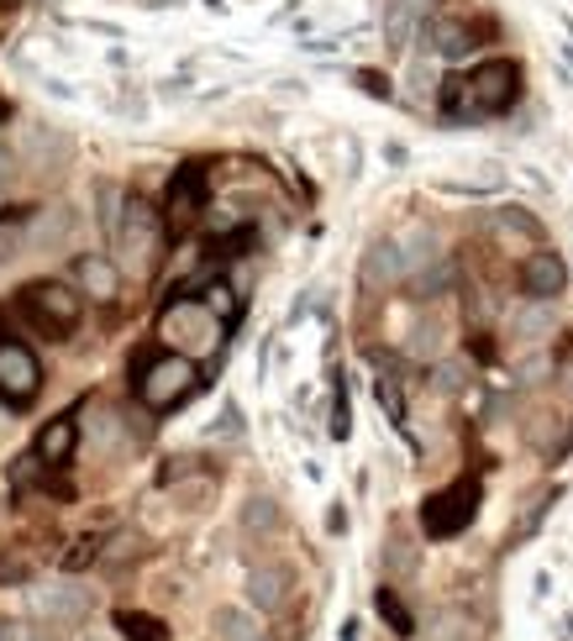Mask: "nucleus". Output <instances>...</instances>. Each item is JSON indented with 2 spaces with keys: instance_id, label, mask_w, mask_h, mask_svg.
I'll return each mask as SVG.
<instances>
[{
  "instance_id": "obj_11",
  "label": "nucleus",
  "mask_w": 573,
  "mask_h": 641,
  "mask_svg": "<svg viewBox=\"0 0 573 641\" xmlns=\"http://www.w3.org/2000/svg\"><path fill=\"white\" fill-rule=\"evenodd\" d=\"M74 237V211L69 206H53V211H32L22 226V247L26 253H58Z\"/></svg>"
},
{
  "instance_id": "obj_37",
  "label": "nucleus",
  "mask_w": 573,
  "mask_h": 641,
  "mask_svg": "<svg viewBox=\"0 0 573 641\" xmlns=\"http://www.w3.org/2000/svg\"><path fill=\"white\" fill-rule=\"evenodd\" d=\"M0 174H11V153H0Z\"/></svg>"
},
{
  "instance_id": "obj_25",
  "label": "nucleus",
  "mask_w": 573,
  "mask_h": 641,
  "mask_svg": "<svg viewBox=\"0 0 573 641\" xmlns=\"http://www.w3.org/2000/svg\"><path fill=\"white\" fill-rule=\"evenodd\" d=\"M379 405L389 410L395 427H406V395H400V384L389 379V374H379Z\"/></svg>"
},
{
  "instance_id": "obj_5",
  "label": "nucleus",
  "mask_w": 573,
  "mask_h": 641,
  "mask_svg": "<svg viewBox=\"0 0 573 641\" xmlns=\"http://www.w3.org/2000/svg\"><path fill=\"white\" fill-rule=\"evenodd\" d=\"M190 389H195V363L185 353L153 357V363H143V374H137V400L147 410H174Z\"/></svg>"
},
{
  "instance_id": "obj_36",
  "label": "nucleus",
  "mask_w": 573,
  "mask_h": 641,
  "mask_svg": "<svg viewBox=\"0 0 573 641\" xmlns=\"http://www.w3.org/2000/svg\"><path fill=\"white\" fill-rule=\"evenodd\" d=\"M327 526H332V531H348V510H342V505H337L332 516H327Z\"/></svg>"
},
{
  "instance_id": "obj_32",
  "label": "nucleus",
  "mask_w": 573,
  "mask_h": 641,
  "mask_svg": "<svg viewBox=\"0 0 573 641\" xmlns=\"http://www.w3.org/2000/svg\"><path fill=\"white\" fill-rule=\"evenodd\" d=\"M353 79H359V85H363V90H368L374 100H389V96H395V90H389V79H384V74H374V69H359Z\"/></svg>"
},
{
  "instance_id": "obj_23",
  "label": "nucleus",
  "mask_w": 573,
  "mask_h": 641,
  "mask_svg": "<svg viewBox=\"0 0 573 641\" xmlns=\"http://www.w3.org/2000/svg\"><path fill=\"white\" fill-rule=\"evenodd\" d=\"M431 641H478V626L469 616H458V610H448V616L431 620Z\"/></svg>"
},
{
  "instance_id": "obj_29",
  "label": "nucleus",
  "mask_w": 573,
  "mask_h": 641,
  "mask_svg": "<svg viewBox=\"0 0 573 641\" xmlns=\"http://www.w3.org/2000/svg\"><path fill=\"white\" fill-rule=\"evenodd\" d=\"M26 578H32V563L16 552H0V584H26Z\"/></svg>"
},
{
  "instance_id": "obj_39",
  "label": "nucleus",
  "mask_w": 573,
  "mask_h": 641,
  "mask_svg": "<svg viewBox=\"0 0 573 641\" xmlns=\"http://www.w3.org/2000/svg\"><path fill=\"white\" fill-rule=\"evenodd\" d=\"M11 5H22V0H0V11H11Z\"/></svg>"
},
{
  "instance_id": "obj_7",
  "label": "nucleus",
  "mask_w": 573,
  "mask_h": 641,
  "mask_svg": "<svg viewBox=\"0 0 573 641\" xmlns=\"http://www.w3.org/2000/svg\"><path fill=\"white\" fill-rule=\"evenodd\" d=\"M216 310L211 306H190V300H179L174 310H164V336L168 342H179L185 347V357L190 353H206L216 342Z\"/></svg>"
},
{
  "instance_id": "obj_28",
  "label": "nucleus",
  "mask_w": 573,
  "mask_h": 641,
  "mask_svg": "<svg viewBox=\"0 0 573 641\" xmlns=\"http://www.w3.org/2000/svg\"><path fill=\"white\" fill-rule=\"evenodd\" d=\"M463 379H469V368H463V363H437V368H431V384H437V389H448V395L463 389Z\"/></svg>"
},
{
  "instance_id": "obj_33",
  "label": "nucleus",
  "mask_w": 573,
  "mask_h": 641,
  "mask_svg": "<svg viewBox=\"0 0 573 641\" xmlns=\"http://www.w3.org/2000/svg\"><path fill=\"white\" fill-rule=\"evenodd\" d=\"M389 568H395V573L416 568V552H410V542H389Z\"/></svg>"
},
{
  "instance_id": "obj_20",
  "label": "nucleus",
  "mask_w": 573,
  "mask_h": 641,
  "mask_svg": "<svg viewBox=\"0 0 573 641\" xmlns=\"http://www.w3.org/2000/svg\"><path fill=\"white\" fill-rule=\"evenodd\" d=\"M117 631H121V641H168L164 620L143 616V610H117Z\"/></svg>"
},
{
  "instance_id": "obj_18",
  "label": "nucleus",
  "mask_w": 573,
  "mask_h": 641,
  "mask_svg": "<svg viewBox=\"0 0 573 641\" xmlns=\"http://www.w3.org/2000/svg\"><path fill=\"white\" fill-rule=\"evenodd\" d=\"M431 53H442V58H469V48H474V26L453 22V16H437L427 32Z\"/></svg>"
},
{
  "instance_id": "obj_17",
  "label": "nucleus",
  "mask_w": 573,
  "mask_h": 641,
  "mask_svg": "<svg viewBox=\"0 0 573 641\" xmlns=\"http://www.w3.org/2000/svg\"><path fill=\"white\" fill-rule=\"evenodd\" d=\"M74 274H79L85 295H96V300H111L121 289V268L106 258V253H85V258L74 263Z\"/></svg>"
},
{
  "instance_id": "obj_27",
  "label": "nucleus",
  "mask_w": 573,
  "mask_h": 641,
  "mask_svg": "<svg viewBox=\"0 0 573 641\" xmlns=\"http://www.w3.org/2000/svg\"><path fill=\"white\" fill-rule=\"evenodd\" d=\"M410 353H416V357H437V353H442V327H416V332H410Z\"/></svg>"
},
{
  "instance_id": "obj_14",
  "label": "nucleus",
  "mask_w": 573,
  "mask_h": 641,
  "mask_svg": "<svg viewBox=\"0 0 573 641\" xmlns=\"http://www.w3.org/2000/svg\"><path fill=\"white\" fill-rule=\"evenodd\" d=\"M552 332H558V310H552V300H526V306H516V316H510V336L526 342V347L548 342Z\"/></svg>"
},
{
  "instance_id": "obj_12",
  "label": "nucleus",
  "mask_w": 573,
  "mask_h": 641,
  "mask_svg": "<svg viewBox=\"0 0 573 641\" xmlns=\"http://www.w3.org/2000/svg\"><path fill=\"white\" fill-rule=\"evenodd\" d=\"M32 610L37 616L58 620V626H74V620L90 616V594L74 589V584H53V589H32Z\"/></svg>"
},
{
  "instance_id": "obj_40",
  "label": "nucleus",
  "mask_w": 573,
  "mask_h": 641,
  "mask_svg": "<svg viewBox=\"0 0 573 641\" xmlns=\"http://www.w3.org/2000/svg\"><path fill=\"white\" fill-rule=\"evenodd\" d=\"M85 641H100V637H85Z\"/></svg>"
},
{
  "instance_id": "obj_22",
  "label": "nucleus",
  "mask_w": 573,
  "mask_h": 641,
  "mask_svg": "<svg viewBox=\"0 0 573 641\" xmlns=\"http://www.w3.org/2000/svg\"><path fill=\"white\" fill-rule=\"evenodd\" d=\"M374 610L389 620V631H395V637H416V620H410V610L400 605V594H395V589H379V594H374Z\"/></svg>"
},
{
  "instance_id": "obj_31",
  "label": "nucleus",
  "mask_w": 573,
  "mask_h": 641,
  "mask_svg": "<svg viewBox=\"0 0 573 641\" xmlns=\"http://www.w3.org/2000/svg\"><path fill=\"white\" fill-rule=\"evenodd\" d=\"M206 295H211V300H206V306H211L216 316H227V321H232V316H238V300H232V285H211V289H206Z\"/></svg>"
},
{
  "instance_id": "obj_13",
  "label": "nucleus",
  "mask_w": 573,
  "mask_h": 641,
  "mask_svg": "<svg viewBox=\"0 0 573 641\" xmlns=\"http://www.w3.org/2000/svg\"><path fill=\"white\" fill-rule=\"evenodd\" d=\"M427 5H431V0H384V48L406 53L410 48V32L427 22Z\"/></svg>"
},
{
  "instance_id": "obj_38",
  "label": "nucleus",
  "mask_w": 573,
  "mask_h": 641,
  "mask_svg": "<svg viewBox=\"0 0 573 641\" xmlns=\"http://www.w3.org/2000/svg\"><path fill=\"white\" fill-rule=\"evenodd\" d=\"M5 117H11V106H5V96H0V126H5Z\"/></svg>"
},
{
  "instance_id": "obj_19",
  "label": "nucleus",
  "mask_w": 573,
  "mask_h": 641,
  "mask_svg": "<svg viewBox=\"0 0 573 641\" xmlns=\"http://www.w3.org/2000/svg\"><path fill=\"white\" fill-rule=\"evenodd\" d=\"M247 599L258 605V610H279L289 599V573L285 568H258L247 578Z\"/></svg>"
},
{
  "instance_id": "obj_42",
  "label": "nucleus",
  "mask_w": 573,
  "mask_h": 641,
  "mask_svg": "<svg viewBox=\"0 0 573 641\" xmlns=\"http://www.w3.org/2000/svg\"><path fill=\"white\" fill-rule=\"evenodd\" d=\"M211 5H216V0H211Z\"/></svg>"
},
{
  "instance_id": "obj_9",
  "label": "nucleus",
  "mask_w": 573,
  "mask_h": 641,
  "mask_svg": "<svg viewBox=\"0 0 573 641\" xmlns=\"http://www.w3.org/2000/svg\"><path fill=\"white\" fill-rule=\"evenodd\" d=\"M74 158V143L58 132V126H48V121H32L22 137V164L37 168V174H58V168Z\"/></svg>"
},
{
  "instance_id": "obj_41",
  "label": "nucleus",
  "mask_w": 573,
  "mask_h": 641,
  "mask_svg": "<svg viewBox=\"0 0 573 641\" xmlns=\"http://www.w3.org/2000/svg\"><path fill=\"white\" fill-rule=\"evenodd\" d=\"M253 641H263V637H253Z\"/></svg>"
},
{
  "instance_id": "obj_24",
  "label": "nucleus",
  "mask_w": 573,
  "mask_h": 641,
  "mask_svg": "<svg viewBox=\"0 0 573 641\" xmlns=\"http://www.w3.org/2000/svg\"><path fill=\"white\" fill-rule=\"evenodd\" d=\"M495 226H500V232H521L526 242H537V237H542V226H537V221H531V215H526L521 206H505V211L495 215Z\"/></svg>"
},
{
  "instance_id": "obj_3",
  "label": "nucleus",
  "mask_w": 573,
  "mask_h": 641,
  "mask_svg": "<svg viewBox=\"0 0 573 641\" xmlns=\"http://www.w3.org/2000/svg\"><path fill=\"white\" fill-rule=\"evenodd\" d=\"M521 100V64L510 58H489L469 74V111L478 117H505L510 106Z\"/></svg>"
},
{
  "instance_id": "obj_10",
  "label": "nucleus",
  "mask_w": 573,
  "mask_h": 641,
  "mask_svg": "<svg viewBox=\"0 0 573 641\" xmlns=\"http://www.w3.org/2000/svg\"><path fill=\"white\" fill-rule=\"evenodd\" d=\"M521 289L526 300H558L563 289H569V263L548 253V247H537V253H526L521 263Z\"/></svg>"
},
{
  "instance_id": "obj_1",
  "label": "nucleus",
  "mask_w": 573,
  "mask_h": 641,
  "mask_svg": "<svg viewBox=\"0 0 573 641\" xmlns=\"http://www.w3.org/2000/svg\"><path fill=\"white\" fill-rule=\"evenodd\" d=\"M117 247L126 253L132 274H147V268L158 263V247H164V221H158V211L147 206L143 195H126V206H121V226H117Z\"/></svg>"
},
{
  "instance_id": "obj_35",
  "label": "nucleus",
  "mask_w": 573,
  "mask_h": 641,
  "mask_svg": "<svg viewBox=\"0 0 573 641\" xmlns=\"http://www.w3.org/2000/svg\"><path fill=\"white\" fill-rule=\"evenodd\" d=\"M5 641H53L48 631H37V626H11L5 631Z\"/></svg>"
},
{
  "instance_id": "obj_16",
  "label": "nucleus",
  "mask_w": 573,
  "mask_h": 641,
  "mask_svg": "<svg viewBox=\"0 0 573 641\" xmlns=\"http://www.w3.org/2000/svg\"><path fill=\"white\" fill-rule=\"evenodd\" d=\"M74 442H79V427H74V416H58L48 427L37 431V457L48 463V468H64L74 457Z\"/></svg>"
},
{
  "instance_id": "obj_21",
  "label": "nucleus",
  "mask_w": 573,
  "mask_h": 641,
  "mask_svg": "<svg viewBox=\"0 0 573 641\" xmlns=\"http://www.w3.org/2000/svg\"><path fill=\"white\" fill-rule=\"evenodd\" d=\"M211 631H216V641H253V637H263L258 620L247 616V610H216Z\"/></svg>"
},
{
  "instance_id": "obj_15",
  "label": "nucleus",
  "mask_w": 573,
  "mask_h": 641,
  "mask_svg": "<svg viewBox=\"0 0 573 641\" xmlns=\"http://www.w3.org/2000/svg\"><path fill=\"white\" fill-rule=\"evenodd\" d=\"M363 279L368 285H395V279H410V263L400 253V237H384L368 247V258H363Z\"/></svg>"
},
{
  "instance_id": "obj_30",
  "label": "nucleus",
  "mask_w": 573,
  "mask_h": 641,
  "mask_svg": "<svg viewBox=\"0 0 573 641\" xmlns=\"http://www.w3.org/2000/svg\"><path fill=\"white\" fill-rule=\"evenodd\" d=\"M96 557H100V537H79L74 552L64 557V568H85V563H96Z\"/></svg>"
},
{
  "instance_id": "obj_6",
  "label": "nucleus",
  "mask_w": 573,
  "mask_h": 641,
  "mask_svg": "<svg viewBox=\"0 0 573 641\" xmlns=\"http://www.w3.org/2000/svg\"><path fill=\"white\" fill-rule=\"evenodd\" d=\"M37 384H43V368H37L32 347H22V342H5V336H0V400H5V405H26L32 395H37Z\"/></svg>"
},
{
  "instance_id": "obj_4",
  "label": "nucleus",
  "mask_w": 573,
  "mask_h": 641,
  "mask_svg": "<svg viewBox=\"0 0 573 641\" xmlns=\"http://www.w3.org/2000/svg\"><path fill=\"white\" fill-rule=\"evenodd\" d=\"M474 516H478V484L474 478H458V484H448V489L427 495V505H421V531L437 537V542H448V537H458V531H469Z\"/></svg>"
},
{
  "instance_id": "obj_26",
  "label": "nucleus",
  "mask_w": 573,
  "mask_h": 641,
  "mask_svg": "<svg viewBox=\"0 0 573 641\" xmlns=\"http://www.w3.org/2000/svg\"><path fill=\"white\" fill-rule=\"evenodd\" d=\"M274 521H279L274 499H247V510H242V526H247V531H268Z\"/></svg>"
},
{
  "instance_id": "obj_34",
  "label": "nucleus",
  "mask_w": 573,
  "mask_h": 641,
  "mask_svg": "<svg viewBox=\"0 0 573 641\" xmlns=\"http://www.w3.org/2000/svg\"><path fill=\"white\" fill-rule=\"evenodd\" d=\"M548 368H552L548 357H526V363H521V379H526V384H537L542 374H548Z\"/></svg>"
},
{
  "instance_id": "obj_2",
  "label": "nucleus",
  "mask_w": 573,
  "mask_h": 641,
  "mask_svg": "<svg viewBox=\"0 0 573 641\" xmlns=\"http://www.w3.org/2000/svg\"><path fill=\"white\" fill-rule=\"evenodd\" d=\"M22 316L37 327L43 336H69L74 327H79V316H85V306H79V295H74L69 285H53V279H37V285L22 289Z\"/></svg>"
},
{
  "instance_id": "obj_8",
  "label": "nucleus",
  "mask_w": 573,
  "mask_h": 641,
  "mask_svg": "<svg viewBox=\"0 0 573 641\" xmlns=\"http://www.w3.org/2000/svg\"><path fill=\"white\" fill-rule=\"evenodd\" d=\"M164 211H168V226H190L195 215L206 211V164H185L174 168L168 179V195H164Z\"/></svg>"
}]
</instances>
